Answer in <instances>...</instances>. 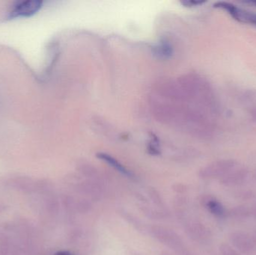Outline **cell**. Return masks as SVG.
<instances>
[{"label":"cell","instance_id":"277c9868","mask_svg":"<svg viewBox=\"0 0 256 255\" xmlns=\"http://www.w3.org/2000/svg\"><path fill=\"white\" fill-rule=\"evenodd\" d=\"M43 1L40 0H26L19 1L9 13V17H28L36 14L42 8Z\"/></svg>","mask_w":256,"mask_h":255},{"label":"cell","instance_id":"6da1fadb","mask_svg":"<svg viewBox=\"0 0 256 255\" xmlns=\"http://www.w3.org/2000/svg\"><path fill=\"white\" fill-rule=\"evenodd\" d=\"M150 232L158 241L178 253L179 255H183L186 251L183 241L173 231L162 226H152Z\"/></svg>","mask_w":256,"mask_h":255},{"label":"cell","instance_id":"8fae6325","mask_svg":"<svg viewBox=\"0 0 256 255\" xmlns=\"http://www.w3.org/2000/svg\"><path fill=\"white\" fill-rule=\"evenodd\" d=\"M228 217L234 220H244L251 217L250 208L246 205H240L232 208L228 212Z\"/></svg>","mask_w":256,"mask_h":255},{"label":"cell","instance_id":"ba28073f","mask_svg":"<svg viewBox=\"0 0 256 255\" xmlns=\"http://www.w3.org/2000/svg\"><path fill=\"white\" fill-rule=\"evenodd\" d=\"M248 172L246 169H238L234 172L227 174L226 175L222 178L220 183L225 187H236L240 185L246 181L248 178Z\"/></svg>","mask_w":256,"mask_h":255},{"label":"cell","instance_id":"ac0fdd59","mask_svg":"<svg viewBox=\"0 0 256 255\" xmlns=\"http://www.w3.org/2000/svg\"><path fill=\"white\" fill-rule=\"evenodd\" d=\"M182 255H192V253H190V252L188 251H188L185 252V253H184V254Z\"/></svg>","mask_w":256,"mask_h":255},{"label":"cell","instance_id":"7a4b0ae2","mask_svg":"<svg viewBox=\"0 0 256 255\" xmlns=\"http://www.w3.org/2000/svg\"><path fill=\"white\" fill-rule=\"evenodd\" d=\"M214 5L216 8L225 10L233 19L238 22L256 26V13H255L240 8L237 5L226 1H218Z\"/></svg>","mask_w":256,"mask_h":255},{"label":"cell","instance_id":"5bb4252c","mask_svg":"<svg viewBox=\"0 0 256 255\" xmlns=\"http://www.w3.org/2000/svg\"><path fill=\"white\" fill-rule=\"evenodd\" d=\"M149 196L152 198L155 205H158L160 207H162L164 205V202H162L160 195L154 189H150V191H149Z\"/></svg>","mask_w":256,"mask_h":255},{"label":"cell","instance_id":"ffe728a7","mask_svg":"<svg viewBox=\"0 0 256 255\" xmlns=\"http://www.w3.org/2000/svg\"></svg>","mask_w":256,"mask_h":255},{"label":"cell","instance_id":"e0dca14e","mask_svg":"<svg viewBox=\"0 0 256 255\" xmlns=\"http://www.w3.org/2000/svg\"><path fill=\"white\" fill-rule=\"evenodd\" d=\"M246 3H249V4H254V5L256 6V0H254V1H246Z\"/></svg>","mask_w":256,"mask_h":255},{"label":"cell","instance_id":"3957f363","mask_svg":"<svg viewBox=\"0 0 256 255\" xmlns=\"http://www.w3.org/2000/svg\"><path fill=\"white\" fill-rule=\"evenodd\" d=\"M234 162L232 160H222L209 165L200 172V176L206 179L224 178L234 168Z\"/></svg>","mask_w":256,"mask_h":255},{"label":"cell","instance_id":"2e32d148","mask_svg":"<svg viewBox=\"0 0 256 255\" xmlns=\"http://www.w3.org/2000/svg\"><path fill=\"white\" fill-rule=\"evenodd\" d=\"M251 217L256 219V203L250 207Z\"/></svg>","mask_w":256,"mask_h":255},{"label":"cell","instance_id":"5b68a950","mask_svg":"<svg viewBox=\"0 0 256 255\" xmlns=\"http://www.w3.org/2000/svg\"><path fill=\"white\" fill-rule=\"evenodd\" d=\"M230 240L234 248L244 254H249L255 250L256 241L244 232H233Z\"/></svg>","mask_w":256,"mask_h":255},{"label":"cell","instance_id":"30bf717a","mask_svg":"<svg viewBox=\"0 0 256 255\" xmlns=\"http://www.w3.org/2000/svg\"><path fill=\"white\" fill-rule=\"evenodd\" d=\"M97 157H98L100 160L106 162L110 166H112V168H114L116 170L118 171L120 173L126 175V176L128 177V178H132V174L131 173L128 169H126L120 162H118L116 159L112 157V156L105 154V153H99V154H97Z\"/></svg>","mask_w":256,"mask_h":255},{"label":"cell","instance_id":"8992f818","mask_svg":"<svg viewBox=\"0 0 256 255\" xmlns=\"http://www.w3.org/2000/svg\"><path fill=\"white\" fill-rule=\"evenodd\" d=\"M186 232L190 238L196 242H206L212 237L210 229L200 223H192L188 225Z\"/></svg>","mask_w":256,"mask_h":255},{"label":"cell","instance_id":"9c48e42d","mask_svg":"<svg viewBox=\"0 0 256 255\" xmlns=\"http://www.w3.org/2000/svg\"><path fill=\"white\" fill-rule=\"evenodd\" d=\"M80 193L90 196L93 199H100L102 195V189L100 186L92 181H86L84 184L78 186Z\"/></svg>","mask_w":256,"mask_h":255},{"label":"cell","instance_id":"9a60e30c","mask_svg":"<svg viewBox=\"0 0 256 255\" xmlns=\"http://www.w3.org/2000/svg\"><path fill=\"white\" fill-rule=\"evenodd\" d=\"M206 1H196V0H186V1H182V4L189 7H192V6H198L200 4H204Z\"/></svg>","mask_w":256,"mask_h":255},{"label":"cell","instance_id":"52a82bcc","mask_svg":"<svg viewBox=\"0 0 256 255\" xmlns=\"http://www.w3.org/2000/svg\"><path fill=\"white\" fill-rule=\"evenodd\" d=\"M202 205L204 208L214 217L220 219L226 218L228 216V211L225 207L219 201L212 196H206L203 198Z\"/></svg>","mask_w":256,"mask_h":255},{"label":"cell","instance_id":"7c38bea8","mask_svg":"<svg viewBox=\"0 0 256 255\" xmlns=\"http://www.w3.org/2000/svg\"><path fill=\"white\" fill-rule=\"evenodd\" d=\"M155 53L158 54V56L167 58L172 53V48L168 42L162 41L155 48Z\"/></svg>","mask_w":256,"mask_h":255},{"label":"cell","instance_id":"d6986e66","mask_svg":"<svg viewBox=\"0 0 256 255\" xmlns=\"http://www.w3.org/2000/svg\"><path fill=\"white\" fill-rule=\"evenodd\" d=\"M160 255H172L170 254V253H167V252H162V253H161Z\"/></svg>","mask_w":256,"mask_h":255},{"label":"cell","instance_id":"4fadbf2b","mask_svg":"<svg viewBox=\"0 0 256 255\" xmlns=\"http://www.w3.org/2000/svg\"><path fill=\"white\" fill-rule=\"evenodd\" d=\"M220 255H238V252L228 244H221L219 249Z\"/></svg>","mask_w":256,"mask_h":255}]
</instances>
